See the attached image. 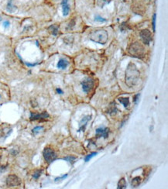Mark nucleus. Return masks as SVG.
<instances>
[{
    "instance_id": "nucleus-1",
    "label": "nucleus",
    "mask_w": 168,
    "mask_h": 189,
    "mask_svg": "<svg viewBox=\"0 0 168 189\" xmlns=\"http://www.w3.org/2000/svg\"><path fill=\"white\" fill-rule=\"evenodd\" d=\"M140 80V71L136 66L133 63H129L125 71V82L129 87L136 86Z\"/></svg>"
},
{
    "instance_id": "nucleus-2",
    "label": "nucleus",
    "mask_w": 168,
    "mask_h": 189,
    "mask_svg": "<svg viewBox=\"0 0 168 189\" xmlns=\"http://www.w3.org/2000/svg\"><path fill=\"white\" fill-rule=\"evenodd\" d=\"M108 33L105 30H94L89 35V38L95 43L99 44H105L108 40Z\"/></svg>"
},
{
    "instance_id": "nucleus-3",
    "label": "nucleus",
    "mask_w": 168,
    "mask_h": 189,
    "mask_svg": "<svg viewBox=\"0 0 168 189\" xmlns=\"http://www.w3.org/2000/svg\"><path fill=\"white\" fill-rule=\"evenodd\" d=\"M129 53L134 57L142 58L145 56V49L142 44H140L139 42H135L129 47Z\"/></svg>"
},
{
    "instance_id": "nucleus-4",
    "label": "nucleus",
    "mask_w": 168,
    "mask_h": 189,
    "mask_svg": "<svg viewBox=\"0 0 168 189\" xmlns=\"http://www.w3.org/2000/svg\"><path fill=\"white\" fill-rule=\"evenodd\" d=\"M43 157L45 159V161L48 163H51L54 160H56L57 154L51 148L46 147L43 150Z\"/></svg>"
},
{
    "instance_id": "nucleus-5",
    "label": "nucleus",
    "mask_w": 168,
    "mask_h": 189,
    "mask_svg": "<svg viewBox=\"0 0 168 189\" xmlns=\"http://www.w3.org/2000/svg\"><path fill=\"white\" fill-rule=\"evenodd\" d=\"M21 184L20 179L15 174H10L6 178V185L9 188H15L20 186Z\"/></svg>"
},
{
    "instance_id": "nucleus-6",
    "label": "nucleus",
    "mask_w": 168,
    "mask_h": 189,
    "mask_svg": "<svg viewBox=\"0 0 168 189\" xmlns=\"http://www.w3.org/2000/svg\"><path fill=\"white\" fill-rule=\"evenodd\" d=\"M82 90H83L85 93H88V92L91 91L93 87H94V81L90 78L84 79L82 82Z\"/></svg>"
},
{
    "instance_id": "nucleus-7",
    "label": "nucleus",
    "mask_w": 168,
    "mask_h": 189,
    "mask_svg": "<svg viewBox=\"0 0 168 189\" xmlns=\"http://www.w3.org/2000/svg\"><path fill=\"white\" fill-rule=\"evenodd\" d=\"M140 37H141L142 42L147 45H149L152 40V35L149 30H142L140 32Z\"/></svg>"
},
{
    "instance_id": "nucleus-8",
    "label": "nucleus",
    "mask_w": 168,
    "mask_h": 189,
    "mask_svg": "<svg viewBox=\"0 0 168 189\" xmlns=\"http://www.w3.org/2000/svg\"><path fill=\"white\" fill-rule=\"evenodd\" d=\"M49 117V114L47 112H43L42 113H31L30 115V120H43Z\"/></svg>"
},
{
    "instance_id": "nucleus-9",
    "label": "nucleus",
    "mask_w": 168,
    "mask_h": 189,
    "mask_svg": "<svg viewBox=\"0 0 168 189\" xmlns=\"http://www.w3.org/2000/svg\"><path fill=\"white\" fill-rule=\"evenodd\" d=\"M96 136L98 137H103L105 139L108 138V133H109V130L106 127H100V128L96 129Z\"/></svg>"
},
{
    "instance_id": "nucleus-10",
    "label": "nucleus",
    "mask_w": 168,
    "mask_h": 189,
    "mask_svg": "<svg viewBox=\"0 0 168 189\" xmlns=\"http://www.w3.org/2000/svg\"><path fill=\"white\" fill-rule=\"evenodd\" d=\"M91 119V115H86V116H84V117L82 119V121L80 122L79 130H78V132H80V131H83V132H84V130H85V127H86L87 126V124L90 121Z\"/></svg>"
},
{
    "instance_id": "nucleus-11",
    "label": "nucleus",
    "mask_w": 168,
    "mask_h": 189,
    "mask_svg": "<svg viewBox=\"0 0 168 189\" xmlns=\"http://www.w3.org/2000/svg\"><path fill=\"white\" fill-rule=\"evenodd\" d=\"M61 6H62V13L64 16H67L70 13V6L68 4V0H62L61 2Z\"/></svg>"
},
{
    "instance_id": "nucleus-12",
    "label": "nucleus",
    "mask_w": 168,
    "mask_h": 189,
    "mask_svg": "<svg viewBox=\"0 0 168 189\" xmlns=\"http://www.w3.org/2000/svg\"><path fill=\"white\" fill-rule=\"evenodd\" d=\"M68 66V61L65 59H60L57 62V67L60 69H65Z\"/></svg>"
},
{
    "instance_id": "nucleus-13",
    "label": "nucleus",
    "mask_w": 168,
    "mask_h": 189,
    "mask_svg": "<svg viewBox=\"0 0 168 189\" xmlns=\"http://www.w3.org/2000/svg\"><path fill=\"white\" fill-rule=\"evenodd\" d=\"M141 181H142V179H141V178H140V177H139V176L135 177V178H133L131 181L132 186L134 188L138 187V186H140V184H141Z\"/></svg>"
},
{
    "instance_id": "nucleus-14",
    "label": "nucleus",
    "mask_w": 168,
    "mask_h": 189,
    "mask_svg": "<svg viewBox=\"0 0 168 189\" xmlns=\"http://www.w3.org/2000/svg\"><path fill=\"white\" fill-rule=\"evenodd\" d=\"M48 30H49L50 33H51L52 35H54V36H57V35L58 34V33H59L58 26H55V25L50 26Z\"/></svg>"
},
{
    "instance_id": "nucleus-15",
    "label": "nucleus",
    "mask_w": 168,
    "mask_h": 189,
    "mask_svg": "<svg viewBox=\"0 0 168 189\" xmlns=\"http://www.w3.org/2000/svg\"><path fill=\"white\" fill-rule=\"evenodd\" d=\"M126 188V181H125V178H121L119 181L118 182V189H124Z\"/></svg>"
},
{
    "instance_id": "nucleus-16",
    "label": "nucleus",
    "mask_w": 168,
    "mask_h": 189,
    "mask_svg": "<svg viewBox=\"0 0 168 189\" xmlns=\"http://www.w3.org/2000/svg\"><path fill=\"white\" fill-rule=\"evenodd\" d=\"M111 2V0H97V6L102 8Z\"/></svg>"
},
{
    "instance_id": "nucleus-17",
    "label": "nucleus",
    "mask_w": 168,
    "mask_h": 189,
    "mask_svg": "<svg viewBox=\"0 0 168 189\" xmlns=\"http://www.w3.org/2000/svg\"><path fill=\"white\" fill-rule=\"evenodd\" d=\"M7 11L10 12V13H12V12L15 11L16 9V7L13 6V0H9V2H8V4H7Z\"/></svg>"
},
{
    "instance_id": "nucleus-18",
    "label": "nucleus",
    "mask_w": 168,
    "mask_h": 189,
    "mask_svg": "<svg viewBox=\"0 0 168 189\" xmlns=\"http://www.w3.org/2000/svg\"><path fill=\"white\" fill-rule=\"evenodd\" d=\"M119 101L123 105L125 108H127L129 105V100L128 98H119Z\"/></svg>"
},
{
    "instance_id": "nucleus-19",
    "label": "nucleus",
    "mask_w": 168,
    "mask_h": 189,
    "mask_svg": "<svg viewBox=\"0 0 168 189\" xmlns=\"http://www.w3.org/2000/svg\"><path fill=\"white\" fill-rule=\"evenodd\" d=\"M95 21H96V22L104 23V22H106L107 20H106V19H105V18H102V17H101V16H100L97 15V16H95Z\"/></svg>"
},
{
    "instance_id": "nucleus-20",
    "label": "nucleus",
    "mask_w": 168,
    "mask_h": 189,
    "mask_svg": "<svg viewBox=\"0 0 168 189\" xmlns=\"http://www.w3.org/2000/svg\"><path fill=\"white\" fill-rule=\"evenodd\" d=\"M95 155H97V153L96 152H93L91 153V154H90L87 155V156H85V158H84V161H86V162H88V161H89L92 158L93 156H95Z\"/></svg>"
},
{
    "instance_id": "nucleus-21",
    "label": "nucleus",
    "mask_w": 168,
    "mask_h": 189,
    "mask_svg": "<svg viewBox=\"0 0 168 189\" xmlns=\"http://www.w3.org/2000/svg\"><path fill=\"white\" fill-rule=\"evenodd\" d=\"M41 173H42V170H37L34 172V174H33V178H35V179H38L40 176Z\"/></svg>"
},
{
    "instance_id": "nucleus-22",
    "label": "nucleus",
    "mask_w": 168,
    "mask_h": 189,
    "mask_svg": "<svg viewBox=\"0 0 168 189\" xmlns=\"http://www.w3.org/2000/svg\"><path fill=\"white\" fill-rule=\"evenodd\" d=\"M43 130V126H36L35 128L33 129V133H34V134H37L38 133H40L41 130Z\"/></svg>"
},
{
    "instance_id": "nucleus-23",
    "label": "nucleus",
    "mask_w": 168,
    "mask_h": 189,
    "mask_svg": "<svg viewBox=\"0 0 168 189\" xmlns=\"http://www.w3.org/2000/svg\"><path fill=\"white\" fill-rule=\"evenodd\" d=\"M156 17H157V15H156V13H154L153 16V19H152V25H153V32H155L156 30Z\"/></svg>"
},
{
    "instance_id": "nucleus-24",
    "label": "nucleus",
    "mask_w": 168,
    "mask_h": 189,
    "mask_svg": "<svg viewBox=\"0 0 168 189\" xmlns=\"http://www.w3.org/2000/svg\"><path fill=\"white\" fill-rule=\"evenodd\" d=\"M73 40H74L73 37H66L64 40H65V42L67 44H70L73 42Z\"/></svg>"
},
{
    "instance_id": "nucleus-25",
    "label": "nucleus",
    "mask_w": 168,
    "mask_h": 189,
    "mask_svg": "<svg viewBox=\"0 0 168 189\" xmlns=\"http://www.w3.org/2000/svg\"><path fill=\"white\" fill-rule=\"evenodd\" d=\"M65 160H66V161H68L69 162H72L73 161H74L76 159V157H74V156H66V157H65Z\"/></svg>"
},
{
    "instance_id": "nucleus-26",
    "label": "nucleus",
    "mask_w": 168,
    "mask_h": 189,
    "mask_svg": "<svg viewBox=\"0 0 168 189\" xmlns=\"http://www.w3.org/2000/svg\"><path fill=\"white\" fill-rule=\"evenodd\" d=\"M3 26H4V28H9V26H10V23L8 20H5L3 23H2Z\"/></svg>"
},
{
    "instance_id": "nucleus-27",
    "label": "nucleus",
    "mask_w": 168,
    "mask_h": 189,
    "mask_svg": "<svg viewBox=\"0 0 168 189\" xmlns=\"http://www.w3.org/2000/svg\"><path fill=\"white\" fill-rule=\"evenodd\" d=\"M74 25H75V21H74V20H73L72 21H71V23H70L69 25H68V28H73V26H74Z\"/></svg>"
},
{
    "instance_id": "nucleus-28",
    "label": "nucleus",
    "mask_w": 168,
    "mask_h": 189,
    "mask_svg": "<svg viewBox=\"0 0 168 189\" xmlns=\"http://www.w3.org/2000/svg\"><path fill=\"white\" fill-rule=\"evenodd\" d=\"M67 176V174H65V175H64V176H62V177H60V178H57L56 179H55V180H56V181L61 180V179H64V178H65Z\"/></svg>"
},
{
    "instance_id": "nucleus-29",
    "label": "nucleus",
    "mask_w": 168,
    "mask_h": 189,
    "mask_svg": "<svg viewBox=\"0 0 168 189\" xmlns=\"http://www.w3.org/2000/svg\"><path fill=\"white\" fill-rule=\"evenodd\" d=\"M56 91L58 94H63V91L60 88H57L56 89Z\"/></svg>"
},
{
    "instance_id": "nucleus-30",
    "label": "nucleus",
    "mask_w": 168,
    "mask_h": 189,
    "mask_svg": "<svg viewBox=\"0 0 168 189\" xmlns=\"http://www.w3.org/2000/svg\"><path fill=\"white\" fill-rule=\"evenodd\" d=\"M139 96H140V95H136V96H135V98H134V102H137V100H138V97Z\"/></svg>"
},
{
    "instance_id": "nucleus-31",
    "label": "nucleus",
    "mask_w": 168,
    "mask_h": 189,
    "mask_svg": "<svg viewBox=\"0 0 168 189\" xmlns=\"http://www.w3.org/2000/svg\"><path fill=\"white\" fill-rule=\"evenodd\" d=\"M5 168H6V167H1V168H0V171H2V170H4Z\"/></svg>"
},
{
    "instance_id": "nucleus-32",
    "label": "nucleus",
    "mask_w": 168,
    "mask_h": 189,
    "mask_svg": "<svg viewBox=\"0 0 168 189\" xmlns=\"http://www.w3.org/2000/svg\"><path fill=\"white\" fill-rule=\"evenodd\" d=\"M1 20H2V18H1V17H0V21H1Z\"/></svg>"
},
{
    "instance_id": "nucleus-33",
    "label": "nucleus",
    "mask_w": 168,
    "mask_h": 189,
    "mask_svg": "<svg viewBox=\"0 0 168 189\" xmlns=\"http://www.w3.org/2000/svg\"><path fill=\"white\" fill-rule=\"evenodd\" d=\"M0 97H1V96H0Z\"/></svg>"
}]
</instances>
